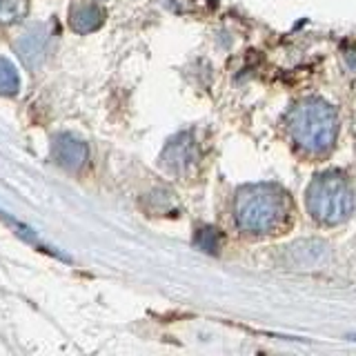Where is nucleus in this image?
<instances>
[{
    "label": "nucleus",
    "instance_id": "nucleus-9",
    "mask_svg": "<svg viewBox=\"0 0 356 356\" xmlns=\"http://www.w3.org/2000/svg\"><path fill=\"white\" fill-rule=\"evenodd\" d=\"M218 243H220V236H218L216 229H211V227L198 229V234H196V245L203 252H211V254H214L218 250Z\"/></svg>",
    "mask_w": 356,
    "mask_h": 356
},
{
    "label": "nucleus",
    "instance_id": "nucleus-6",
    "mask_svg": "<svg viewBox=\"0 0 356 356\" xmlns=\"http://www.w3.org/2000/svg\"><path fill=\"white\" fill-rule=\"evenodd\" d=\"M20 89V76L16 67L0 56V96H14Z\"/></svg>",
    "mask_w": 356,
    "mask_h": 356
},
{
    "label": "nucleus",
    "instance_id": "nucleus-8",
    "mask_svg": "<svg viewBox=\"0 0 356 356\" xmlns=\"http://www.w3.org/2000/svg\"><path fill=\"white\" fill-rule=\"evenodd\" d=\"M25 0H0V22H16L25 16Z\"/></svg>",
    "mask_w": 356,
    "mask_h": 356
},
{
    "label": "nucleus",
    "instance_id": "nucleus-1",
    "mask_svg": "<svg viewBox=\"0 0 356 356\" xmlns=\"http://www.w3.org/2000/svg\"><path fill=\"white\" fill-rule=\"evenodd\" d=\"M287 220V200L274 185H248L236 196V222L250 234H270Z\"/></svg>",
    "mask_w": 356,
    "mask_h": 356
},
{
    "label": "nucleus",
    "instance_id": "nucleus-3",
    "mask_svg": "<svg viewBox=\"0 0 356 356\" xmlns=\"http://www.w3.org/2000/svg\"><path fill=\"white\" fill-rule=\"evenodd\" d=\"M354 205L348 178L337 172L316 176L307 187V209L323 225H337L350 216Z\"/></svg>",
    "mask_w": 356,
    "mask_h": 356
},
{
    "label": "nucleus",
    "instance_id": "nucleus-5",
    "mask_svg": "<svg viewBox=\"0 0 356 356\" xmlns=\"http://www.w3.org/2000/svg\"><path fill=\"white\" fill-rule=\"evenodd\" d=\"M105 20V11L98 5H76L70 14V25L76 33H92Z\"/></svg>",
    "mask_w": 356,
    "mask_h": 356
},
{
    "label": "nucleus",
    "instance_id": "nucleus-4",
    "mask_svg": "<svg viewBox=\"0 0 356 356\" xmlns=\"http://www.w3.org/2000/svg\"><path fill=\"white\" fill-rule=\"evenodd\" d=\"M51 156L60 167H65V170L78 172V170H83L85 163L89 161V147H87V143L72 136V134H60V136H56L51 143Z\"/></svg>",
    "mask_w": 356,
    "mask_h": 356
},
{
    "label": "nucleus",
    "instance_id": "nucleus-7",
    "mask_svg": "<svg viewBox=\"0 0 356 356\" xmlns=\"http://www.w3.org/2000/svg\"><path fill=\"white\" fill-rule=\"evenodd\" d=\"M18 49L22 58H25V63L31 67V56L40 58L44 51V33H27V36L18 42Z\"/></svg>",
    "mask_w": 356,
    "mask_h": 356
},
{
    "label": "nucleus",
    "instance_id": "nucleus-2",
    "mask_svg": "<svg viewBox=\"0 0 356 356\" xmlns=\"http://www.w3.org/2000/svg\"><path fill=\"white\" fill-rule=\"evenodd\" d=\"M289 134L296 147L307 154L327 152L339 134V118L327 103L309 98L289 114Z\"/></svg>",
    "mask_w": 356,
    "mask_h": 356
}]
</instances>
